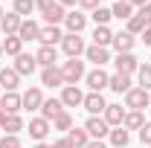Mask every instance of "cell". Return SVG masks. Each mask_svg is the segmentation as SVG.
<instances>
[{"label":"cell","instance_id":"cell-43","mask_svg":"<svg viewBox=\"0 0 151 148\" xmlns=\"http://www.w3.org/2000/svg\"><path fill=\"white\" fill-rule=\"evenodd\" d=\"M52 148H73V142H70L67 137H61V139H55V142H52Z\"/></svg>","mask_w":151,"mask_h":148},{"label":"cell","instance_id":"cell-44","mask_svg":"<svg viewBox=\"0 0 151 148\" xmlns=\"http://www.w3.org/2000/svg\"><path fill=\"white\" fill-rule=\"evenodd\" d=\"M142 41H145V47H151V26L142 29Z\"/></svg>","mask_w":151,"mask_h":148},{"label":"cell","instance_id":"cell-1","mask_svg":"<svg viewBox=\"0 0 151 148\" xmlns=\"http://www.w3.org/2000/svg\"><path fill=\"white\" fill-rule=\"evenodd\" d=\"M151 105V93L142 90V87H131V90L125 93V108H131V111H145Z\"/></svg>","mask_w":151,"mask_h":148},{"label":"cell","instance_id":"cell-35","mask_svg":"<svg viewBox=\"0 0 151 148\" xmlns=\"http://www.w3.org/2000/svg\"><path fill=\"white\" fill-rule=\"evenodd\" d=\"M137 78H139V87H142V90H151V67L148 64H139Z\"/></svg>","mask_w":151,"mask_h":148},{"label":"cell","instance_id":"cell-46","mask_svg":"<svg viewBox=\"0 0 151 148\" xmlns=\"http://www.w3.org/2000/svg\"><path fill=\"white\" fill-rule=\"evenodd\" d=\"M128 3H131V6H139V9H142L145 3H151V0H128Z\"/></svg>","mask_w":151,"mask_h":148},{"label":"cell","instance_id":"cell-8","mask_svg":"<svg viewBox=\"0 0 151 148\" xmlns=\"http://www.w3.org/2000/svg\"><path fill=\"white\" fill-rule=\"evenodd\" d=\"M61 50L67 52V58H78L84 50H87V47H84V38H81V35H64Z\"/></svg>","mask_w":151,"mask_h":148},{"label":"cell","instance_id":"cell-7","mask_svg":"<svg viewBox=\"0 0 151 148\" xmlns=\"http://www.w3.org/2000/svg\"><path fill=\"white\" fill-rule=\"evenodd\" d=\"M113 67H116V73H125V75H131L139 70V61H137V55L134 52H119L116 55V61H113Z\"/></svg>","mask_w":151,"mask_h":148},{"label":"cell","instance_id":"cell-16","mask_svg":"<svg viewBox=\"0 0 151 148\" xmlns=\"http://www.w3.org/2000/svg\"><path fill=\"white\" fill-rule=\"evenodd\" d=\"M64 23H67L70 35H81V29L87 26V15H81V12H67V18H64Z\"/></svg>","mask_w":151,"mask_h":148},{"label":"cell","instance_id":"cell-49","mask_svg":"<svg viewBox=\"0 0 151 148\" xmlns=\"http://www.w3.org/2000/svg\"><path fill=\"white\" fill-rule=\"evenodd\" d=\"M35 148H52V145H47V142H38V145Z\"/></svg>","mask_w":151,"mask_h":148},{"label":"cell","instance_id":"cell-6","mask_svg":"<svg viewBox=\"0 0 151 148\" xmlns=\"http://www.w3.org/2000/svg\"><path fill=\"white\" fill-rule=\"evenodd\" d=\"M84 102V93L78 90V84H64L61 87V105L64 108H78Z\"/></svg>","mask_w":151,"mask_h":148},{"label":"cell","instance_id":"cell-17","mask_svg":"<svg viewBox=\"0 0 151 148\" xmlns=\"http://www.w3.org/2000/svg\"><path fill=\"white\" fill-rule=\"evenodd\" d=\"M125 108H122V105H108V108H105V122H108V125H111V128H119V125H122V122H125Z\"/></svg>","mask_w":151,"mask_h":148},{"label":"cell","instance_id":"cell-28","mask_svg":"<svg viewBox=\"0 0 151 148\" xmlns=\"http://www.w3.org/2000/svg\"><path fill=\"white\" fill-rule=\"evenodd\" d=\"M67 139L73 142V148H87V142H90V134H87L84 128H70Z\"/></svg>","mask_w":151,"mask_h":148},{"label":"cell","instance_id":"cell-12","mask_svg":"<svg viewBox=\"0 0 151 148\" xmlns=\"http://www.w3.org/2000/svg\"><path fill=\"white\" fill-rule=\"evenodd\" d=\"M35 67H38V61H35V55H29V52H20V55L15 58V73L18 75H32Z\"/></svg>","mask_w":151,"mask_h":148},{"label":"cell","instance_id":"cell-19","mask_svg":"<svg viewBox=\"0 0 151 148\" xmlns=\"http://www.w3.org/2000/svg\"><path fill=\"white\" fill-rule=\"evenodd\" d=\"M58 113H64V105H61V99H44V105H41V116H44L47 122H52Z\"/></svg>","mask_w":151,"mask_h":148},{"label":"cell","instance_id":"cell-18","mask_svg":"<svg viewBox=\"0 0 151 148\" xmlns=\"http://www.w3.org/2000/svg\"><path fill=\"white\" fill-rule=\"evenodd\" d=\"M134 44H137V38H134L128 29L113 35V50H116V52H131V50H134Z\"/></svg>","mask_w":151,"mask_h":148},{"label":"cell","instance_id":"cell-52","mask_svg":"<svg viewBox=\"0 0 151 148\" xmlns=\"http://www.w3.org/2000/svg\"><path fill=\"white\" fill-rule=\"evenodd\" d=\"M12 3H15V0H12Z\"/></svg>","mask_w":151,"mask_h":148},{"label":"cell","instance_id":"cell-24","mask_svg":"<svg viewBox=\"0 0 151 148\" xmlns=\"http://www.w3.org/2000/svg\"><path fill=\"white\" fill-rule=\"evenodd\" d=\"M131 75H125V73H113L111 75V84H108V87H111L113 93H128L131 90Z\"/></svg>","mask_w":151,"mask_h":148},{"label":"cell","instance_id":"cell-9","mask_svg":"<svg viewBox=\"0 0 151 148\" xmlns=\"http://www.w3.org/2000/svg\"><path fill=\"white\" fill-rule=\"evenodd\" d=\"M20 84V75L15 73V67H6V70H0V90L3 93H15Z\"/></svg>","mask_w":151,"mask_h":148},{"label":"cell","instance_id":"cell-47","mask_svg":"<svg viewBox=\"0 0 151 148\" xmlns=\"http://www.w3.org/2000/svg\"><path fill=\"white\" fill-rule=\"evenodd\" d=\"M58 3H61V6H76L78 0H58Z\"/></svg>","mask_w":151,"mask_h":148},{"label":"cell","instance_id":"cell-3","mask_svg":"<svg viewBox=\"0 0 151 148\" xmlns=\"http://www.w3.org/2000/svg\"><path fill=\"white\" fill-rule=\"evenodd\" d=\"M84 131L90 134V139H105V137L111 134V125L105 122V116H90V119L84 122Z\"/></svg>","mask_w":151,"mask_h":148},{"label":"cell","instance_id":"cell-42","mask_svg":"<svg viewBox=\"0 0 151 148\" xmlns=\"http://www.w3.org/2000/svg\"><path fill=\"white\" fill-rule=\"evenodd\" d=\"M55 3H58V0H35V6L41 9V15H44V12H47L50 6H55Z\"/></svg>","mask_w":151,"mask_h":148},{"label":"cell","instance_id":"cell-2","mask_svg":"<svg viewBox=\"0 0 151 148\" xmlns=\"http://www.w3.org/2000/svg\"><path fill=\"white\" fill-rule=\"evenodd\" d=\"M61 73H64V84H78V81L84 78V61H78V58L64 61Z\"/></svg>","mask_w":151,"mask_h":148},{"label":"cell","instance_id":"cell-37","mask_svg":"<svg viewBox=\"0 0 151 148\" xmlns=\"http://www.w3.org/2000/svg\"><path fill=\"white\" fill-rule=\"evenodd\" d=\"M111 9H105V6H99V9H96L93 12V20H96V26H108V23H111Z\"/></svg>","mask_w":151,"mask_h":148},{"label":"cell","instance_id":"cell-11","mask_svg":"<svg viewBox=\"0 0 151 148\" xmlns=\"http://www.w3.org/2000/svg\"><path fill=\"white\" fill-rule=\"evenodd\" d=\"M41 84H47V87H64V73H61V67H44V70H41Z\"/></svg>","mask_w":151,"mask_h":148},{"label":"cell","instance_id":"cell-48","mask_svg":"<svg viewBox=\"0 0 151 148\" xmlns=\"http://www.w3.org/2000/svg\"><path fill=\"white\" fill-rule=\"evenodd\" d=\"M3 122H6V113L0 111V128H3Z\"/></svg>","mask_w":151,"mask_h":148},{"label":"cell","instance_id":"cell-21","mask_svg":"<svg viewBox=\"0 0 151 148\" xmlns=\"http://www.w3.org/2000/svg\"><path fill=\"white\" fill-rule=\"evenodd\" d=\"M20 23H23V18L15 15V12H9V15H3V20H0V29H3V35H18Z\"/></svg>","mask_w":151,"mask_h":148},{"label":"cell","instance_id":"cell-4","mask_svg":"<svg viewBox=\"0 0 151 148\" xmlns=\"http://www.w3.org/2000/svg\"><path fill=\"white\" fill-rule=\"evenodd\" d=\"M84 81H87V87H90V93H102L108 84H111V75L105 73L102 67H96V70H90V73L84 75Z\"/></svg>","mask_w":151,"mask_h":148},{"label":"cell","instance_id":"cell-14","mask_svg":"<svg viewBox=\"0 0 151 148\" xmlns=\"http://www.w3.org/2000/svg\"><path fill=\"white\" fill-rule=\"evenodd\" d=\"M20 102H23L26 111H41V105H44V93L38 90V87H29V90L20 96Z\"/></svg>","mask_w":151,"mask_h":148},{"label":"cell","instance_id":"cell-45","mask_svg":"<svg viewBox=\"0 0 151 148\" xmlns=\"http://www.w3.org/2000/svg\"><path fill=\"white\" fill-rule=\"evenodd\" d=\"M87 148H108V145H105L102 139H90V142H87Z\"/></svg>","mask_w":151,"mask_h":148},{"label":"cell","instance_id":"cell-36","mask_svg":"<svg viewBox=\"0 0 151 148\" xmlns=\"http://www.w3.org/2000/svg\"><path fill=\"white\" fill-rule=\"evenodd\" d=\"M125 23H128V32H131V35H142V29H145V20L139 18V15H131Z\"/></svg>","mask_w":151,"mask_h":148},{"label":"cell","instance_id":"cell-38","mask_svg":"<svg viewBox=\"0 0 151 148\" xmlns=\"http://www.w3.org/2000/svg\"><path fill=\"white\" fill-rule=\"evenodd\" d=\"M0 148H23L20 145V139L15 134H3V139H0Z\"/></svg>","mask_w":151,"mask_h":148},{"label":"cell","instance_id":"cell-29","mask_svg":"<svg viewBox=\"0 0 151 148\" xmlns=\"http://www.w3.org/2000/svg\"><path fill=\"white\" fill-rule=\"evenodd\" d=\"M111 15H113V18H119V20H128V18L134 15V6L128 3V0H113Z\"/></svg>","mask_w":151,"mask_h":148},{"label":"cell","instance_id":"cell-41","mask_svg":"<svg viewBox=\"0 0 151 148\" xmlns=\"http://www.w3.org/2000/svg\"><path fill=\"white\" fill-rule=\"evenodd\" d=\"M137 15H139V18L145 20V26H151V3H145V6H142V9L137 12Z\"/></svg>","mask_w":151,"mask_h":148},{"label":"cell","instance_id":"cell-53","mask_svg":"<svg viewBox=\"0 0 151 148\" xmlns=\"http://www.w3.org/2000/svg\"><path fill=\"white\" fill-rule=\"evenodd\" d=\"M0 93H3V90H0Z\"/></svg>","mask_w":151,"mask_h":148},{"label":"cell","instance_id":"cell-25","mask_svg":"<svg viewBox=\"0 0 151 148\" xmlns=\"http://www.w3.org/2000/svg\"><path fill=\"white\" fill-rule=\"evenodd\" d=\"M23 128H26V125H23L20 113H6V122H3V131H6V134H15V137H18Z\"/></svg>","mask_w":151,"mask_h":148},{"label":"cell","instance_id":"cell-23","mask_svg":"<svg viewBox=\"0 0 151 148\" xmlns=\"http://www.w3.org/2000/svg\"><path fill=\"white\" fill-rule=\"evenodd\" d=\"M35 61L41 64V67H55V61H58L55 47H41V50L35 52Z\"/></svg>","mask_w":151,"mask_h":148},{"label":"cell","instance_id":"cell-20","mask_svg":"<svg viewBox=\"0 0 151 148\" xmlns=\"http://www.w3.org/2000/svg\"><path fill=\"white\" fill-rule=\"evenodd\" d=\"M20 108H23V102H20L18 93H3L0 96V111L3 113H18Z\"/></svg>","mask_w":151,"mask_h":148},{"label":"cell","instance_id":"cell-22","mask_svg":"<svg viewBox=\"0 0 151 148\" xmlns=\"http://www.w3.org/2000/svg\"><path fill=\"white\" fill-rule=\"evenodd\" d=\"M38 35H41V26H38L32 18L20 23V29H18V38H20V41H38Z\"/></svg>","mask_w":151,"mask_h":148},{"label":"cell","instance_id":"cell-34","mask_svg":"<svg viewBox=\"0 0 151 148\" xmlns=\"http://www.w3.org/2000/svg\"><path fill=\"white\" fill-rule=\"evenodd\" d=\"M73 128V116L64 111V113H58L55 119H52V131H70Z\"/></svg>","mask_w":151,"mask_h":148},{"label":"cell","instance_id":"cell-33","mask_svg":"<svg viewBox=\"0 0 151 148\" xmlns=\"http://www.w3.org/2000/svg\"><path fill=\"white\" fill-rule=\"evenodd\" d=\"M12 12L26 20V15H32V12H35V0H15V9H12Z\"/></svg>","mask_w":151,"mask_h":148},{"label":"cell","instance_id":"cell-5","mask_svg":"<svg viewBox=\"0 0 151 148\" xmlns=\"http://www.w3.org/2000/svg\"><path fill=\"white\" fill-rule=\"evenodd\" d=\"M26 131H29V137H32L35 142H44V137H47V134L52 131V122H47L44 116H35V119H29Z\"/></svg>","mask_w":151,"mask_h":148},{"label":"cell","instance_id":"cell-40","mask_svg":"<svg viewBox=\"0 0 151 148\" xmlns=\"http://www.w3.org/2000/svg\"><path fill=\"white\" fill-rule=\"evenodd\" d=\"M78 6H81V9H87V12H96V9L102 6V0H78Z\"/></svg>","mask_w":151,"mask_h":148},{"label":"cell","instance_id":"cell-10","mask_svg":"<svg viewBox=\"0 0 151 148\" xmlns=\"http://www.w3.org/2000/svg\"><path fill=\"white\" fill-rule=\"evenodd\" d=\"M81 105H84V111L90 113V116H99V113H105V108H108V102L102 99V93H87Z\"/></svg>","mask_w":151,"mask_h":148},{"label":"cell","instance_id":"cell-30","mask_svg":"<svg viewBox=\"0 0 151 148\" xmlns=\"http://www.w3.org/2000/svg\"><path fill=\"white\" fill-rule=\"evenodd\" d=\"M3 52L18 58L20 52H23V41H20L18 35H6V41H3Z\"/></svg>","mask_w":151,"mask_h":148},{"label":"cell","instance_id":"cell-13","mask_svg":"<svg viewBox=\"0 0 151 148\" xmlns=\"http://www.w3.org/2000/svg\"><path fill=\"white\" fill-rule=\"evenodd\" d=\"M84 58H87V61H93L96 67H105V64H108V61H111V52H108V47H87V50H84Z\"/></svg>","mask_w":151,"mask_h":148},{"label":"cell","instance_id":"cell-26","mask_svg":"<svg viewBox=\"0 0 151 148\" xmlns=\"http://www.w3.org/2000/svg\"><path fill=\"white\" fill-rule=\"evenodd\" d=\"M64 18H67V12H64V6H61V3H55V6H50V9L44 12V20H47L50 26H58V23H61Z\"/></svg>","mask_w":151,"mask_h":148},{"label":"cell","instance_id":"cell-15","mask_svg":"<svg viewBox=\"0 0 151 148\" xmlns=\"http://www.w3.org/2000/svg\"><path fill=\"white\" fill-rule=\"evenodd\" d=\"M38 41H41V47H55L58 41H64V32L58 26H44L41 35H38Z\"/></svg>","mask_w":151,"mask_h":148},{"label":"cell","instance_id":"cell-27","mask_svg":"<svg viewBox=\"0 0 151 148\" xmlns=\"http://www.w3.org/2000/svg\"><path fill=\"white\" fill-rule=\"evenodd\" d=\"M142 125H145L142 111H128V113H125V122H122V128H125V131H139Z\"/></svg>","mask_w":151,"mask_h":148},{"label":"cell","instance_id":"cell-32","mask_svg":"<svg viewBox=\"0 0 151 148\" xmlns=\"http://www.w3.org/2000/svg\"><path fill=\"white\" fill-rule=\"evenodd\" d=\"M93 44L96 47H111L113 44V32L108 29V26H96L93 29Z\"/></svg>","mask_w":151,"mask_h":148},{"label":"cell","instance_id":"cell-51","mask_svg":"<svg viewBox=\"0 0 151 148\" xmlns=\"http://www.w3.org/2000/svg\"><path fill=\"white\" fill-rule=\"evenodd\" d=\"M0 20H3V9H0Z\"/></svg>","mask_w":151,"mask_h":148},{"label":"cell","instance_id":"cell-39","mask_svg":"<svg viewBox=\"0 0 151 148\" xmlns=\"http://www.w3.org/2000/svg\"><path fill=\"white\" fill-rule=\"evenodd\" d=\"M139 139H142V145L151 148V122H145V125L139 128Z\"/></svg>","mask_w":151,"mask_h":148},{"label":"cell","instance_id":"cell-50","mask_svg":"<svg viewBox=\"0 0 151 148\" xmlns=\"http://www.w3.org/2000/svg\"><path fill=\"white\" fill-rule=\"evenodd\" d=\"M0 55H3V41H0Z\"/></svg>","mask_w":151,"mask_h":148},{"label":"cell","instance_id":"cell-31","mask_svg":"<svg viewBox=\"0 0 151 148\" xmlns=\"http://www.w3.org/2000/svg\"><path fill=\"white\" fill-rule=\"evenodd\" d=\"M108 137H111V145H113V148H125L128 142H131V134L122 128V125H119V128H113Z\"/></svg>","mask_w":151,"mask_h":148}]
</instances>
